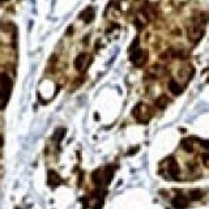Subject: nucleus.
I'll list each match as a JSON object with an SVG mask.
<instances>
[{"mask_svg":"<svg viewBox=\"0 0 209 209\" xmlns=\"http://www.w3.org/2000/svg\"><path fill=\"white\" fill-rule=\"evenodd\" d=\"M72 30H73V26L69 25V26H68V30H67V34H68V35H71V34H72Z\"/></svg>","mask_w":209,"mask_h":209,"instance_id":"16","label":"nucleus"},{"mask_svg":"<svg viewBox=\"0 0 209 209\" xmlns=\"http://www.w3.org/2000/svg\"><path fill=\"white\" fill-rule=\"evenodd\" d=\"M200 145L204 148V149H207V150H209V140H200Z\"/></svg>","mask_w":209,"mask_h":209,"instance_id":"13","label":"nucleus"},{"mask_svg":"<svg viewBox=\"0 0 209 209\" xmlns=\"http://www.w3.org/2000/svg\"><path fill=\"white\" fill-rule=\"evenodd\" d=\"M137 45H139V37H136L135 39H133V43H132V45H131V47H129V52L133 51V50H136V48H139Z\"/></svg>","mask_w":209,"mask_h":209,"instance_id":"12","label":"nucleus"},{"mask_svg":"<svg viewBox=\"0 0 209 209\" xmlns=\"http://www.w3.org/2000/svg\"><path fill=\"white\" fill-rule=\"evenodd\" d=\"M94 16H95V12H94V9L91 8V7H89V8H86L84 12L81 13V18H84V21L85 22H91V20L94 18Z\"/></svg>","mask_w":209,"mask_h":209,"instance_id":"7","label":"nucleus"},{"mask_svg":"<svg viewBox=\"0 0 209 209\" xmlns=\"http://www.w3.org/2000/svg\"><path fill=\"white\" fill-rule=\"evenodd\" d=\"M129 60L135 63L136 67H141L145 60H147V55H145V51H143L141 48H136V50L131 51L129 54Z\"/></svg>","mask_w":209,"mask_h":209,"instance_id":"1","label":"nucleus"},{"mask_svg":"<svg viewBox=\"0 0 209 209\" xmlns=\"http://www.w3.org/2000/svg\"><path fill=\"white\" fill-rule=\"evenodd\" d=\"M167 86H169V90L171 91V93H173L174 95H178V94H181L182 91H183V88H182V86L179 85L178 82H177L175 80H174V79H170Z\"/></svg>","mask_w":209,"mask_h":209,"instance_id":"5","label":"nucleus"},{"mask_svg":"<svg viewBox=\"0 0 209 209\" xmlns=\"http://www.w3.org/2000/svg\"><path fill=\"white\" fill-rule=\"evenodd\" d=\"M178 165L175 162V159H174L173 157L169 159V174H170V178L173 179H178Z\"/></svg>","mask_w":209,"mask_h":209,"instance_id":"4","label":"nucleus"},{"mask_svg":"<svg viewBox=\"0 0 209 209\" xmlns=\"http://www.w3.org/2000/svg\"><path fill=\"white\" fill-rule=\"evenodd\" d=\"M181 147L184 149V152H187V153H192L193 152V145L191 143V140H188V139H183L182 140Z\"/></svg>","mask_w":209,"mask_h":209,"instance_id":"9","label":"nucleus"},{"mask_svg":"<svg viewBox=\"0 0 209 209\" xmlns=\"http://www.w3.org/2000/svg\"><path fill=\"white\" fill-rule=\"evenodd\" d=\"M203 196V193L200 189H192L191 192H189V197H191V200H200Z\"/></svg>","mask_w":209,"mask_h":209,"instance_id":"11","label":"nucleus"},{"mask_svg":"<svg viewBox=\"0 0 209 209\" xmlns=\"http://www.w3.org/2000/svg\"><path fill=\"white\" fill-rule=\"evenodd\" d=\"M91 178H93V182H94V184H97L98 187H101L102 186V183H103V181L105 179L102 178V174H101V171H94L93 173V175H91Z\"/></svg>","mask_w":209,"mask_h":209,"instance_id":"10","label":"nucleus"},{"mask_svg":"<svg viewBox=\"0 0 209 209\" xmlns=\"http://www.w3.org/2000/svg\"><path fill=\"white\" fill-rule=\"evenodd\" d=\"M167 103H169V98L166 95H161L159 98H157V99H155V102H154L155 107H158V109H165L167 106Z\"/></svg>","mask_w":209,"mask_h":209,"instance_id":"8","label":"nucleus"},{"mask_svg":"<svg viewBox=\"0 0 209 209\" xmlns=\"http://www.w3.org/2000/svg\"><path fill=\"white\" fill-rule=\"evenodd\" d=\"M139 149H140L139 147H135V148H132V150H131V152H128L127 154H128V155H132V154H135L136 152H137V150H139Z\"/></svg>","mask_w":209,"mask_h":209,"instance_id":"15","label":"nucleus"},{"mask_svg":"<svg viewBox=\"0 0 209 209\" xmlns=\"http://www.w3.org/2000/svg\"><path fill=\"white\" fill-rule=\"evenodd\" d=\"M86 54H80L79 56L75 59V68L77 71H82L85 67V63H86Z\"/></svg>","mask_w":209,"mask_h":209,"instance_id":"6","label":"nucleus"},{"mask_svg":"<svg viewBox=\"0 0 209 209\" xmlns=\"http://www.w3.org/2000/svg\"><path fill=\"white\" fill-rule=\"evenodd\" d=\"M171 204H173L174 209H187V207H188L187 199L184 196H182V195H178L177 197H174Z\"/></svg>","mask_w":209,"mask_h":209,"instance_id":"2","label":"nucleus"},{"mask_svg":"<svg viewBox=\"0 0 209 209\" xmlns=\"http://www.w3.org/2000/svg\"><path fill=\"white\" fill-rule=\"evenodd\" d=\"M4 2H6V0H4Z\"/></svg>","mask_w":209,"mask_h":209,"instance_id":"17","label":"nucleus"},{"mask_svg":"<svg viewBox=\"0 0 209 209\" xmlns=\"http://www.w3.org/2000/svg\"><path fill=\"white\" fill-rule=\"evenodd\" d=\"M201 158H203V162H204V163H208V159H209V153L203 154V155H201Z\"/></svg>","mask_w":209,"mask_h":209,"instance_id":"14","label":"nucleus"},{"mask_svg":"<svg viewBox=\"0 0 209 209\" xmlns=\"http://www.w3.org/2000/svg\"><path fill=\"white\" fill-rule=\"evenodd\" d=\"M203 34H204V32L201 30V28L192 26L191 29H189V32H188V37H189V39H191V41L197 42L203 37Z\"/></svg>","mask_w":209,"mask_h":209,"instance_id":"3","label":"nucleus"}]
</instances>
